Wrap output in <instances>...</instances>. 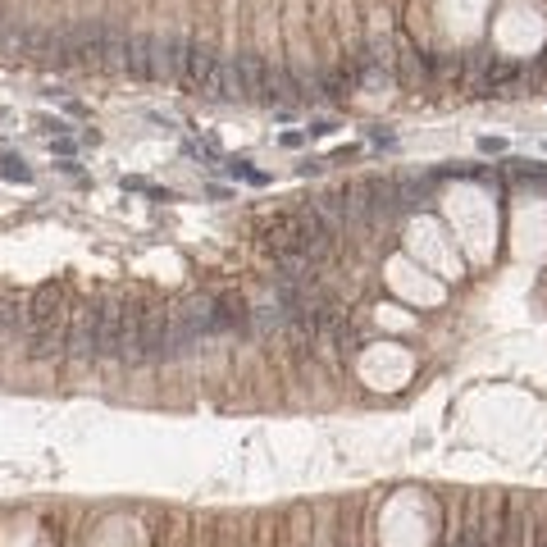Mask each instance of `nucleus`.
I'll return each mask as SVG.
<instances>
[{
  "instance_id": "2",
  "label": "nucleus",
  "mask_w": 547,
  "mask_h": 547,
  "mask_svg": "<svg viewBox=\"0 0 547 547\" xmlns=\"http://www.w3.org/2000/svg\"><path fill=\"white\" fill-rule=\"evenodd\" d=\"M69 356L73 361H100V297H87L69 315Z\"/></svg>"
},
{
  "instance_id": "9",
  "label": "nucleus",
  "mask_w": 547,
  "mask_h": 547,
  "mask_svg": "<svg viewBox=\"0 0 547 547\" xmlns=\"http://www.w3.org/2000/svg\"><path fill=\"white\" fill-rule=\"evenodd\" d=\"M33 51V28H24L19 19H5L0 24V55L5 60H19V55H28Z\"/></svg>"
},
{
  "instance_id": "13",
  "label": "nucleus",
  "mask_w": 547,
  "mask_h": 547,
  "mask_svg": "<svg viewBox=\"0 0 547 547\" xmlns=\"http://www.w3.org/2000/svg\"><path fill=\"white\" fill-rule=\"evenodd\" d=\"M224 100H247V87H242V69H238V55L224 60Z\"/></svg>"
},
{
  "instance_id": "10",
  "label": "nucleus",
  "mask_w": 547,
  "mask_h": 547,
  "mask_svg": "<svg viewBox=\"0 0 547 547\" xmlns=\"http://www.w3.org/2000/svg\"><path fill=\"white\" fill-rule=\"evenodd\" d=\"M124 51H128V28L105 24V69L124 73Z\"/></svg>"
},
{
  "instance_id": "1",
  "label": "nucleus",
  "mask_w": 547,
  "mask_h": 547,
  "mask_svg": "<svg viewBox=\"0 0 547 547\" xmlns=\"http://www.w3.org/2000/svg\"><path fill=\"white\" fill-rule=\"evenodd\" d=\"M183 82H192L201 96L224 100V55L210 42H187V60H183Z\"/></svg>"
},
{
  "instance_id": "11",
  "label": "nucleus",
  "mask_w": 547,
  "mask_h": 547,
  "mask_svg": "<svg viewBox=\"0 0 547 547\" xmlns=\"http://www.w3.org/2000/svg\"><path fill=\"white\" fill-rule=\"evenodd\" d=\"M28 301L10 297V292H0V334H19V328H28Z\"/></svg>"
},
{
  "instance_id": "16",
  "label": "nucleus",
  "mask_w": 547,
  "mask_h": 547,
  "mask_svg": "<svg viewBox=\"0 0 547 547\" xmlns=\"http://www.w3.org/2000/svg\"><path fill=\"white\" fill-rule=\"evenodd\" d=\"M310 133H315V137H328V133H334V124H328V119H319V124H310Z\"/></svg>"
},
{
  "instance_id": "12",
  "label": "nucleus",
  "mask_w": 547,
  "mask_h": 547,
  "mask_svg": "<svg viewBox=\"0 0 547 547\" xmlns=\"http://www.w3.org/2000/svg\"><path fill=\"white\" fill-rule=\"evenodd\" d=\"M511 82H520V69L506 64V60H497V64L488 69V78H484V91H502V87H511Z\"/></svg>"
},
{
  "instance_id": "8",
  "label": "nucleus",
  "mask_w": 547,
  "mask_h": 547,
  "mask_svg": "<svg viewBox=\"0 0 547 547\" xmlns=\"http://www.w3.org/2000/svg\"><path fill=\"white\" fill-rule=\"evenodd\" d=\"M124 73L137 82H151V37L128 33V51H124Z\"/></svg>"
},
{
  "instance_id": "3",
  "label": "nucleus",
  "mask_w": 547,
  "mask_h": 547,
  "mask_svg": "<svg viewBox=\"0 0 547 547\" xmlns=\"http://www.w3.org/2000/svg\"><path fill=\"white\" fill-rule=\"evenodd\" d=\"M260 242H265V251L278 260V256H297L301 251V219H297V210H283V214H274V219H265L260 224ZM306 256V251H301Z\"/></svg>"
},
{
  "instance_id": "17",
  "label": "nucleus",
  "mask_w": 547,
  "mask_h": 547,
  "mask_svg": "<svg viewBox=\"0 0 547 547\" xmlns=\"http://www.w3.org/2000/svg\"><path fill=\"white\" fill-rule=\"evenodd\" d=\"M533 73H538V78L547 73V46H542V55H538V69H533Z\"/></svg>"
},
{
  "instance_id": "7",
  "label": "nucleus",
  "mask_w": 547,
  "mask_h": 547,
  "mask_svg": "<svg viewBox=\"0 0 547 547\" xmlns=\"http://www.w3.org/2000/svg\"><path fill=\"white\" fill-rule=\"evenodd\" d=\"M365 196H370V210H374V224L379 219H397L406 210L401 192H397V178H365Z\"/></svg>"
},
{
  "instance_id": "14",
  "label": "nucleus",
  "mask_w": 547,
  "mask_h": 547,
  "mask_svg": "<svg viewBox=\"0 0 547 547\" xmlns=\"http://www.w3.org/2000/svg\"><path fill=\"white\" fill-rule=\"evenodd\" d=\"M0 174H5L10 183H33V169H28L24 160H14V156H5V160H0Z\"/></svg>"
},
{
  "instance_id": "6",
  "label": "nucleus",
  "mask_w": 547,
  "mask_h": 547,
  "mask_svg": "<svg viewBox=\"0 0 547 547\" xmlns=\"http://www.w3.org/2000/svg\"><path fill=\"white\" fill-rule=\"evenodd\" d=\"M214 328H219V334L251 338V306L238 292H214Z\"/></svg>"
},
{
  "instance_id": "4",
  "label": "nucleus",
  "mask_w": 547,
  "mask_h": 547,
  "mask_svg": "<svg viewBox=\"0 0 547 547\" xmlns=\"http://www.w3.org/2000/svg\"><path fill=\"white\" fill-rule=\"evenodd\" d=\"M69 64L105 69V24H73L69 28Z\"/></svg>"
},
{
  "instance_id": "15",
  "label": "nucleus",
  "mask_w": 547,
  "mask_h": 547,
  "mask_svg": "<svg viewBox=\"0 0 547 547\" xmlns=\"http://www.w3.org/2000/svg\"><path fill=\"white\" fill-rule=\"evenodd\" d=\"M229 174H238V178H247V183H256V187L265 183V174H260V169H247V160H233V165H229Z\"/></svg>"
},
{
  "instance_id": "5",
  "label": "nucleus",
  "mask_w": 547,
  "mask_h": 547,
  "mask_svg": "<svg viewBox=\"0 0 547 547\" xmlns=\"http://www.w3.org/2000/svg\"><path fill=\"white\" fill-rule=\"evenodd\" d=\"M183 60H187V37H151V82H174L183 78Z\"/></svg>"
}]
</instances>
